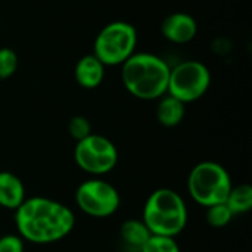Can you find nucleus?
Returning a JSON list of instances; mask_svg holds the SVG:
<instances>
[{
  "label": "nucleus",
  "instance_id": "nucleus-3",
  "mask_svg": "<svg viewBox=\"0 0 252 252\" xmlns=\"http://www.w3.org/2000/svg\"><path fill=\"white\" fill-rule=\"evenodd\" d=\"M142 221L152 235L174 238L186 227L188 208L177 192L162 188L148 198Z\"/></svg>",
  "mask_w": 252,
  "mask_h": 252
},
{
  "label": "nucleus",
  "instance_id": "nucleus-19",
  "mask_svg": "<svg viewBox=\"0 0 252 252\" xmlns=\"http://www.w3.org/2000/svg\"><path fill=\"white\" fill-rule=\"evenodd\" d=\"M0 252H24V242L21 236L6 235L0 238Z\"/></svg>",
  "mask_w": 252,
  "mask_h": 252
},
{
  "label": "nucleus",
  "instance_id": "nucleus-2",
  "mask_svg": "<svg viewBox=\"0 0 252 252\" xmlns=\"http://www.w3.org/2000/svg\"><path fill=\"white\" fill-rule=\"evenodd\" d=\"M121 66L123 84L131 96L154 100L167 93L171 68L162 58L154 53H133Z\"/></svg>",
  "mask_w": 252,
  "mask_h": 252
},
{
  "label": "nucleus",
  "instance_id": "nucleus-7",
  "mask_svg": "<svg viewBox=\"0 0 252 252\" xmlns=\"http://www.w3.org/2000/svg\"><path fill=\"white\" fill-rule=\"evenodd\" d=\"M74 158L77 165L86 173L102 176L114 170L118 161V151L115 145L105 136L90 134L77 142Z\"/></svg>",
  "mask_w": 252,
  "mask_h": 252
},
{
  "label": "nucleus",
  "instance_id": "nucleus-10",
  "mask_svg": "<svg viewBox=\"0 0 252 252\" xmlns=\"http://www.w3.org/2000/svg\"><path fill=\"white\" fill-rule=\"evenodd\" d=\"M75 81L84 89H96L105 77V65L92 53L78 59L74 69Z\"/></svg>",
  "mask_w": 252,
  "mask_h": 252
},
{
  "label": "nucleus",
  "instance_id": "nucleus-14",
  "mask_svg": "<svg viewBox=\"0 0 252 252\" xmlns=\"http://www.w3.org/2000/svg\"><path fill=\"white\" fill-rule=\"evenodd\" d=\"M226 205L232 211V214H244L252 208V188L250 185H239L236 188L232 186L229 196L226 199Z\"/></svg>",
  "mask_w": 252,
  "mask_h": 252
},
{
  "label": "nucleus",
  "instance_id": "nucleus-17",
  "mask_svg": "<svg viewBox=\"0 0 252 252\" xmlns=\"http://www.w3.org/2000/svg\"><path fill=\"white\" fill-rule=\"evenodd\" d=\"M18 69V55L10 47L0 49V80L12 77Z\"/></svg>",
  "mask_w": 252,
  "mask_h": 252
},
{
  "label": "nucleus",
  "instance_id": "nucleus-8",
  "mask_svg": "<svg viewBox=\"0 0 252 252\" xmlns=\"http://www.w3.org/2000/svg\"><path fill=\"white\" fill-rule=\"evenodd\" d=\"M78 208L92 217H109L120 207V193L117 189L100 179H92L81 183L75 193Z\"/></svg>",
  "mask_w": 252,
  "mask_h": 252
},
{
  "label": "nucleus",
  "instance_id": "nucleus-9",
  "mask_svg": "<svg viewBox=\"0 0 252 252\" xmlns=\"http://www.w3.org/2000/svg\"><path fill=\"white\" fill-rule=\"evenodd\" d=\"M162 35L176 44H185L195 38L198 32V24L195 18L185 12H174L164 18L161 24Z\"/></svg>",
  "mask_w": 252,
  "mask_h": 252
},
{
  "label": "nucleus",
  "instance_id": "nucleus-13",
  "mask_svg": "<svg viewBox=\"0 0 252 252\" xmlns=\"http://www.w3.org/2000/svg\"><path fill=\"white\" fill-rule=\"evenodd\" d=\"M183 117H185V103L170 94L162 96L157 108V118L159 124L168 128L176 127L182 123Z\"/></svg>",
  "mask_w": 252,
  "mask_h": 252
},
{
  "label": "nucleus",
  "instance_id": "nucleus-4",
  "mask_svg": "<svg viewBox=\"0 0 252 252\" xmlns=\"http://www.w3.org/2000/svg\"><path fill=\"white\" fill-rule=\"evenodd\" d=\"M232 189V180L224 167L213 161L195 165L188 179V190L202 207L224 204Z\"/></svg>",
  "mask_w": 252,
  "mask_h": 252
},
{
  "label": "nucleus",
  "instance_id": "nucleus-11",
  "mask_svg": "<svg viewBox=\"0 0 252 252\" xmlns=\"http://www.w3.org/2000/svg\"><path fill=\"white\" fill-rule=\"evenodd\" d=\"M25 201V189L19 177L9 171H0V207L18 210Z\"/></svg>",
  "mask_w": 252,
  "mask_h": 252
},
{
  "label": "nucleus",
  "instance_id": "nucleus-5",
  "mask_svg": "<svg viewBox=\"0 0 252 252\" xmlns=\"http://www.w3.org/2000/svg\"><path fill=\"white\" fill-rule=\"evenodd\" d=\"M137 31L126 21H114L105 25L94 38L93 55L103 65H123L136 53Z\"/></svg>",
  "mask_w": 252,
  "mask_h": 252
},
{
  "label": "nucleus",
  "instance_id": "nucleus-16",
  "mask_svg": "<svg viewBox=\"0 0 252 252\" xmlns=\"http://www.w3.org/2000/svg\"><path fill=\"white\" fill-rule=\"evenodd\" d=\"M140 252H180V248L174 238L152 235Z\"/></svg>",
  "mask_w": 252,
  "mask_h": 252
},
{
  "label": "nucleus",
  "instance_id": "nucleus-12",
  "mask_svg": "<svg viewBox=\"0 0 252 252\" xmlns=\"http://www.w3.org/2000/svg\"><path fill=\"white\" fill-rule=\"evenodd\" d=\"M121 241L123 245L130 251L140 252L148 239L152 236L149 229L145 226L143 221L139 220H127L121 226Z\"/></svg>",
  "mask_w": 252,
  "mask_h": 252
},
{
  "label": "nucleus",
  "instance_id": "nucleus-1",
  "mask_svg": "<svg viewBox=\"0 0 252 252\" xmlns=\"http://www.w3.org/2000/svg\"><path fill=\"white\" fill-rule=\"evenodd\" d=\"M15 223L21 238L31 244L46 245L68 236L75 226V217L66 205L34 196L15 210Z\"/></svg>",
  "mask_w": 252,
  "mask_h": 252
},
{
  "label": "nucleus",
  "instance_id": "nucleus-15",
  "mask_svg": "<svg viewBox=\"0 0 252 252\" xmlns=\"http://www.w3.org/2000/svg\"><path fill=\"white\" fill-rule=\"evenodd\" d=\"M233 214L232 211L229 210V207L224 204H217V205H211L208 207V211H207V221L211 227L214 229H220V227H224L230 223Z\"/></svg>",
  "mask_w": 252,
  "mask_h": 252
},
{
  "label": "nucleus",
  "instance_id": "nucleus-18",
  "mask_svg": "<svg viewBox=\"0 0 252 252\" xmlns=\"http://www.w3.org/2000/svg\"><path fill=\"white\" fill-rule=\"evenodd\" d=\"M68 130H69V134L74 140L80 142L83 139H86L87 136L92 134V126H90V121L81 115H77V117H72L71 121H69V126H68Z\"/></svg>",
  "mask_w": 252,
  "mask_h": 252
},
{
  "label": "nucleus",
  "instance_id": "nucleus-6",
  "mask_svg": "<svg viewBox=\"0 0 252 252\" xmlns=\"http://www.w3.org/2000/svg\"><path fill=\"white\" fill-rule=\"evenodd\" d=\"M210 84L211 72L205 63L199 61H185L170 69L167 93L186 105L202 97Z\"/></svg>",
  "mask_w": 252,
  "mask_h": 252
}]
</instances>
